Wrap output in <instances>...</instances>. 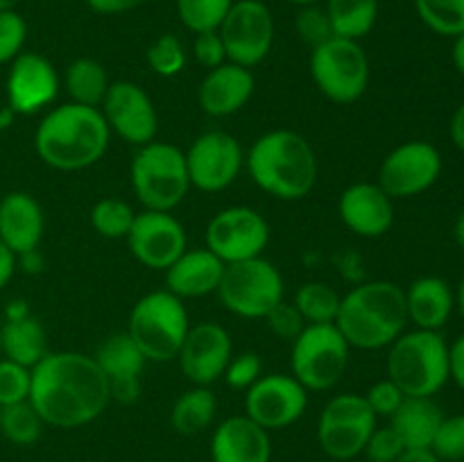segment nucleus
<instances>
[{
	"mask_svg": "<svg viewBox=\"0 0 464 462\" xmlns=\"http://www.w3.org/2000/svg\"><path fill=\"white\" fill-rule=\"evenodd\" d=\"M45 426L82 428L111 403L109 383L93 356L82 351H48L32 367L30 399Z\"/></svg>",
	"mask_w": 464,
	"mask_h": 462,
	"instance_id": "nucleus-1",
	"label": "nucleus"
},
{
	"mask_svg": "<svg viewBox=\"0 0 464 462\" xmlns=\"http://www.w3.org/2000/svg\"><path fill=\"white\" fill-rule=\"evenodd\" d=\"M111 130L98 107L66 102L50 109L34 131L36 157L62 172L95 166L109 149Z\"/></svg>",
	"mask_w": 464,
	"mask_h": 462,
	"instance_id": "nucleus-2",
	"label": "nucleus"
},
{
	"mask_svg": "<svg viewBox=\"0 0 464 462\" xmlns=\"http://www.w3.org/2000/svg\"><path fill=\"white\" fill-rule=\"evenodd\" d=\"M245 163L254 184L284 202H297L315 188V149L299 131L272 130L258 136Z\"/></svg>",
	"mask_w": 464,
	"mask_h": 462,
	"instance_id": "nucleus-3",
	"label": "nucleus"
},
{
	"mask_svg": "<svg viewBox=\"0 0 464 462\" xmlns=\"http://www.w3.org/2000/svg\"><path fill=\"white\" fill-rule=\"evenodd\" d=\"M406 293L392 281H365L340 302L335 326L352 349H385L406 331Z\"/></svg>",
	"mask_w": 464,
	"mask_h": 462,
	"instance_id": "nucleus-4",
	"label": "nucleus"
},
{
	"mask_svg": "<svg viewBox=\"0 0 464 462\" xmlns=\"http://www.w3.org/2000/svg\"><path fill=\"white\" fill-rule=\"evenodd\" d=\"M388 349V379L406 397H435L451 380L449 342L440 331H403Z\"/></svg>",
	"mask_w": 464,
	"mask_h": 462,
	"instance_id": "nucleus-5",
	"label": "nucleus"
},
{
	"mask_svg": "<svg viewBox=\"0 0 464 462\" xmlns=\"http://www.w3.org/2000/svg\"><path fill=\"white\" fill-rule=\"evenodd\" d=\"M188 329L184 299L170 290H154L134 303L125 333L134 340L148 362H172L179 356Z\"/></svg>",
	"mask_w": 464,
	"mask_h": 462,
	"instance_id": "nucleus-6",
	"label": "nucleus"
},
{
	"mask_svg": "<svg viewBox=\"0 0 464 462\" xmlns=\"http://www.w3.org/2000/svg\"><path fill=\"white\" fill-rule=\"evenodd\" d=\"M130 181L145 211H172L190 190L186 154L177 145L152 140L136 149Z\"/></svg>",
	"mask_w": 464,
	"mask_h": 462,
	"instance_id": "nucleus-7",
	"label": "nucleus"
},
{
	"mask_svg": "<svg viewBox=\"0 0 464 462\" xmlns=\"http://www.w3.org/2000/svg\"><path fill=\"white\" fill-rule=\"evenodd\" d=\"M216 294L234 315L245 320H266L267 313L284 302L285 284L279 267L258 256L225 265Z\"/></svg>",
	"mask_w": 464,
	"mask_h": 462,
	"instance_id": "nucleus-8",
	"label": "nucleus"
},
{
	"mask_svg": "<svg viewBox=\"0 0 464 462\" xmlns=\"http://www.w3.org/2000/svg\"><path fill=\"white\" fill-rule=\"evenodd\" d=\"M311 77L326 100L335 104H353L370 86V59L361 41L331 36L313 48Z\"/></svg>",
	"mask_w": 464,
	"mask_h": 462,
	"instance_id": "nucleus-9",
	"label": "nucleus"
},
{
	"mask_svg": "<svg viewBox=\"0 0 464 462\" xmlns=\"http://www.w3.org/2000/svg\"><path fill=\"white\" fill-rule=\"evenodd\" d=\"M349 351L352 347L335 324H306L293 340L290 370L308 392H324L344 376Z\"/></svg>",
	"mask_w": 464,
	"mask_h": 462,
	"instance_id": "nucleus-10",
	"label": "nucleus"
},
{
	"mask_svg": "<svg viewBox=\"0 0 464 462\" xmlns=\"http://www.w3.org/2000/svg\"><path fill=\"white\" fill-rule=\"evenodd\" d=\"M376 419L379 417L372 412L362 394H335L326 401L317 419L320 448L334 460H353L374 433Z\"/></svg>",
	"mask_w": 464,
	"mask_h": 462,
	"instance_id": "nucleus-11",
	"label": "nucleus"
},
{
	"mask_svg": "<svg viewBox=\"0 0 464 462\" xmlns=\"http://www.w3.org/2000/svg\"><path fill=\"white\" fill-rule=\"evenodd\" d=\"M218 32L225 43L227 62L252 71L275 43V16L263 0H234Z\"/></svg>",
	"mask_w": 464,
	"mask_h": 462,
	"instance_id": "nucleus-12",
	"label": "nucleus"
},
{
	"mask_svg": "<svg viewBox=\"0 0 464 462\" xmlns=\"http://www.w3.org/2000/svg\"><path fill=\"white\" fill-rule=\"evenodd\" d=\"M270 243V225L249 207H229L218 211L204 231V247L211 249L225 265L258 258Z\"/></svg>",
	"mask_w": 464,
	"mask_h": 462,
	"instance_id": "nucleus-13",
	"label": "nucleus"
},
{
	"mask_svg": "<svg viewBox=\"0 0 464 462\" xmlns=\"http://www.w3.org/2000/svg\"><path fill=\"white\" fill-rule=\"evenodd\" d=\"M442 175V154L429 140L397 145L379 168L376 184L392 199H408L433 188Z\"/></svg>",
	"mask_w": 464,
	"mask_h": 462,
	"instance_id": "nucleus-14",
	"label": "nucleus"
},
{
	"mask_svg": "<svg viewBox=\"0 0 464 462\" xmlns=\"http://www.w3.org/2000/svg\"><path fill=\"white\" fill-rule=\"evenodd\" d=\"M186 154L190 188L220 193L238 179L245 166L243 145L229 131L211 130L193 140Z\"/></svg>",
	"mask_w": 464,
	"mask_h": 462,
	"instance_id": "nucleus-15",
	"label": "nucleus"
},
{
	"mask_svg": "<svg viewBox=\"0 0 464 462\" xmlns=\"http://www.w3.org/2000/svg\"><path fill=\"white\" fill-rule=\"evenodd\" d=\"M306 408L308 390L293 374L261 376L245 390V415L267 433L293 426Z\"/></svg>",
	"mask_w": 464,
	"mask_h": 462,
	"instance_id": "nucleus-16",
	"label": "nucleus"
},
{
	"mask_svg": "<svg viewBox=\"0 0 464 462\" xmlns=\"http://www.w3.org/2000/svg\"><path fill=\"white\" fill-rule=\"evenodd\" d=\"M100 111H102L109 130L130 145L143 148L157 139V107H154L152 98L134 82H111L102 104H100Z\"/></svg>",
	"mask_w": 464,
	"mask_h": 462,
	"instance_id": "nucleus-17",
	"label": "nucleus"
},
{
	"mask_svg": "<svg viewBox=\"0 0 464 462\" xmlns=\"http://www.w3.org/2000/svg\"><path fill=\"white\" fill-rule=\"evenodd\" d=\"M130 252L140 265L166 272L188 249L186 229L170 211H140L127 234Z\"/></svg>",
	"mask_w": 464,
	"mask_h": 462,
	"instance_id": "nucleus-18",
	"label": "nucleus"
},
{
	"mask_svg": "<svg viewBox=\"0 0 464 462\" xmlns=\"http://www.w3.org/2000/svg\"><path fill=\"white\" fill-rule=\"evenodd\" d=\"M57 71L39 53H21L9 63L7 80H5V98L7 107L16 116H32V113L44 111L48 104H53L59 95Z\"/></svg>",
	"mask_w": 464,
	"mask_h": 462,
	"instance_id": "nucleus-19",
	"label": "nucleus"
},
{
	"mask_svg": "<svg viewBox=\"0 0 464 462\" xmlns=\"http://www.w3.org/2000/svg\"><path fill=\"white\" fill-rule=\"evenodd\" d=\"M231 356H234V344L225 326L216 322H199L186 333L177 361L190 383L211 388L225 376Z\"/></svg>",
	"mask_w": 464,
	"mask_h": 462,
	"instance_id": "nucleus-20",
	"label": "nucleus"
},
{
	"mask_svg": "<svg viewBox=\"0 0 464 462\" xmlns=\"http://www.w3.org/2000/svg\"><path fill=\"white\" fill-rule=\"evenodd\" d=\"M338 213L361 238H381L394 225V199L376 181H358L340 195Z\"/></svg>",
	"mask_w": 464,
	"mask_h": 462,
	"instance_id": "nucleus-21",
	"label": "nucleus"
},
{
	"mask_svg": "<svg viewBox=\"0 0 464 462\" xmlns=\"http://www.w3.org/2000/svg\"><path fill=\"white\" fill-rule=\"evenodd\" d=\"M95 362L102 370L109 383L111 401L130 403L139 401L140 397V374L145 370V356L136 347L134 340L127 333H113L104 340L95 351Z\"/></svg>",
	"mask_w": 464,
	"mask_h": 462,
	"instance_id": "nucleus-22",
	"label": "nucleus"
},
{
	"mask_svg": "<svg viewBox=\"0 0 464 462\" xmlns=\"http://www.w3.org/2000/svg\"><path fill=\"white\" fill-rule=\"evenodd\" d=\"M256 80L249 68L238 63H222L207 72L198 89V102L202 111L211 118L234 116L252 100Z\"/></svg>",
	"mask_w": 464,
	"mask_h": 462,
	"instance_id": "nucleus-23",
	"label": "nucleus"
},
{
	"mask_svg": "<svg viewBox=\"0 0 464 462\" xmlns=\"http://www.w3.org/2000/svg\"><path fill=\"white\" fill-rule=\"evenodd\" d=\"M45 231V217L41 204L23 190L0 197V243L12 254H21L39 249Z\"/></svg>",
	"mask_w": 464,
	"mask_h": 462,
	"instance_id": "nucleus-24",
	"label": "nucleus"
},
{
	"mask_svg": "<svg viewBox=\"0 0 464 462\" xmlns=\"http://www.w3.org/2000/svg\"><path fill=\"white\" fill-rule=\"evenodd\" d=\"M211 457L213 462H270V433L247 415L229 417L213 430Z\"/></svg>",
	"mask_w": 464,
	"mask_h": 462,
	"instance_id": "nucleus-25",
	"label": "nucleus"
},
{
	"mask_svg": "<svg viewBox=\"0 0 464 462\" xmlns=\"http://www.w3.org/2000/svg\"><path fill=\"white\" fill-rule=\"evenodd\" d=\"M225 263L207 247L186 249L166 270V290L179 299L207 297L220 285Z\"/></svg>",
	"mask_w": 464,
	"mask_h": 462,
	"instance_id": "nucleus-26",
	"label": "nucleus"
},
{
	"mask_svg": "<svg viewBox=\"0 0 464 462\" xmlns=\"http://www.w3.org/2000/svg\"><path fill=\"white\" fill-rule=\"evenodd\" d=\"M406 293L408 322L415 329L442 331L456 311V293L440 276H420Z\"/></svg>",
	"mask_w": 464,
	"mask_h": 462,
	"instance_id": "nucleus-27",
	"label": "nucleus"
},
{
	"mask_svg": "<svg viewBox=\"0 0 464 462\" xmlns=\"http://www.w3.org/2000/svg\"><path fill=\"white\" fill-rule=\"evenodd\" d=\"M442 419L444 410L433 397H406L390 417V426L397 430L406 448H430Z\"/></svg>",
	"mask_w": 464,
	"mask_h": 462,
	"instance_id": "nucleus-28",
	"label": "nucleus"
},
{
	"mask_svg": "<svg viewBox=\"0 0 464 462\" xmlns=\"http://www.w3.org/2000/svg\"><path fill=\"white\" fill-rule=\"evenodd\" d=\"M0 349H3V358L32 370L50 351L45 326L34 315L21 317V320H3Z\"/></svg>",
	"mask_w": 464,
	"mask_h": 462,
	"instance_id": "nucleus-29",
	"label": "nucleus"
},
{
	"mask_svg": "<svg viewBox=\"0 0 464 462\" xmlns=\"http://www.w3.org/2000/svg\"><path fill=\"white\" fill-rule=\"evenodd\" d=\"M218 412V399L207 385H193L179 394L170 410V426L179 435H198L213 424Z\"/></svg>",
	"mask_w": 464,
	"mask_h": 462,
	"instance_id": "nucleus-30",
	"label": "nucleus"
},
{
	"mask_svg": "<svg viewBox=\"0 0 464 462\" xmlns=\"http://www.w3.org/2000/svg\"><path fill=\"white\" fill-rule=\"evenodd\" d=\"M109 84L111 82H109L107 71L98 59L80 57L68 63L66 72H63V86H66L71 102L84 104V107L100 109Z\"/></svg>",
	"mask_w": 464,
	"mask_h": 462,
	"instance_id": "nucleus-31",
	"label": "nucleus"
},
{
	"mask_svg": "<svg viewBox=\"0 0 464 462\" xmlns=\"http://www.w3.org/2000/svg\"><path fill=\"white\" fill-rule=\"evenodd\" d=\"M324 9L340 39H365L379 18V0H326Z\"/></svg>",
	"mask_w": 464,
	"mask_h": 462,
	"instance_id": "nucleus-32",
	"label": "nucleus"
},
{
	"mask_svg": "<svg viewBox=\"0 0 464 462\" xmlns=\"http://www.w3.org/2000/svg\"><path fill=\"white\" fill-rule=\"evenodd\" d=\"M340 302L343 297L338 294V290L324 281H308V284L299 285L293 299L295 308L302 313L306 324H335Z\"/></svg>",
	"mask_w": 464,
	"mask_h": 462,
	"instance_id": "nucleus-33",
	"label": "nucleus"
},
{
	"mask_svg": "<svg viewBox=\"0 0 464 462\" xmlns=\"http://www.w3.org/2000/svg\"><path fill=\"white\" fill-rule=\"evenodd\" d=\"M44 419L30 401L12 403L0 408V433L16 447H30L44 433Z\"/></svg>",
	"mask_w": 464,
	"mask_h": 462,
	"instance_id": "nucleus-34",
	"label": "nucleus"
},
{
	"mask_svg": "<svg viewBox=\"0 0 464 462\" xmlns=\"http://www.w3.org/2000/svg\"><path fill=\"white\" fill-rule=\"evenodd\" d=\"M415 9L435 34L456 39L464 32V0H415Z\"/></svg>",
	"mask_w": 464,
	"mask_h": 462,
	"instance_id": "nucleus-35",
	"label": "nucleus"
},
{
	"mask_svg": "<svg viewBox=\"0 0 464 462\" xmlns=\"http://www.w3.org/2000/svg\"><path fill=\"white\" fill-rule=\"evenodd\" d=\"M134 208L118 197H104L91 208V226L95 229V234L109 240L127 238L131 225H134Z\"/></svg>",
	"mask_w": 464,
	"mask_h": 462,
	"instance_id": "nucleus-36",
	"label": "nucleus"
},
{
	"mask_svg": "<svg viewBox=\"0 0 464 462\" xmlns=\"http://www.w3.org/2000/svg\"><path fill=\"white\" fill-rule=\"evenodd\" d=\"M231 5L234 0H177V14L186 30L199 34L218 30Z\"/></svg>",
	"mask_w": 464,
	"mask_h": 462,
	"instance_id": "nucleus-37",
	"label": "nucleus"
},
{
	"mask_svg": "<svg viewBox=\"0 0 464 462\" xmlns=\"http://www.w3.org/2000/svg\"><path fill=\"white\" fill-rule=\"evenodd\" d=\"M145 59H148V66L152 68L157 75L175 77L179 75L186 66L184 43L179 41V36L168 32V34L157 36V39L150 43Z\"/></svg>",
	"mask_w": 464,
	"mask_h": 462,
	"instance_id": "nucleus-38",
	"label": "nucleus"
},
{
	"mask_svg": "<svg viewBox=\"0 0 464 462\" xmlns=\"http://www.w3.org/2000/svg\"><path fill=\"white\" fill-rule=\"evenodd\" d=\"M430 451L442 462L464 460V415H444L433 444H430Z\"/></svg>",
	"mask_w": 464,
	"mask_h": 462,
	"instance_id": "nucleus-39",
	"label": "nucleus"
},
{
	"mask_svg": "<svg viewBox=\"0 0 464 462\" xmlns=\"http://www.w3.org/2000/svg\"><path fill=\"white\" fill-rule=\"evenodd\" d=\"M32 370L18 362L0 358V408L30 399Z\"/></svg>",
	"mask_w": 464,
	"mask_h": 462,
	"instance_id": "nucleus-40",
	"label": "nucleus"
},
{
	"mask_svg": "<svg viewBox=\"0 0 464 462\" xmlns=\"http://www.w3.org/2000/svg\"><path fill=\"white\" fill-rule=\"evenodd\" d=\"M295 30H297L299 39L311 45V48H317V45L324 43V41H329L334 36L329 14L320 5L299 7L297 16H295Z\"/></svg>",
	"mask_w": 464,
	"mask_h": 462,
	"instance_id": "nucleus-41",
	"label": "nucleus"
},
{
	"mask_svg": "<svg viewBox=\"0 0 464 462\" xmlns=\"http://www.w3.org/2000/svg\"><path fill=\"white\" fill-rule=\"evenodd\" d=\"M27 41V23L16 9L0 12V66L12 63Z\"/></svg>",
	"mask_w": 464,
	"mask_h": 462,
	"instance_id": "nucleus-42",
	"label": "nucleus"
},
{
	"mask_svg": "<svg viewBox=\"0 0 464 462\" xmlns=\"http://www.w3.org/2000/svg\"><path fill=\"white\" fill-rule=\"evenodd\" d=\"M403 451H406V447H403L401 438H399L397 430L390 424L381 426V428L376 426L374 433L367 439L365 448H362V453H365L370 462H397Z\"/></svg>",
	"mask_w": 464,
	"mask_h": 462,
	"instance_id": "nucleus-43",
	"label": "nucleus"
},
{
	"mask_svg": "<svg viewBox=\"0 0 464 462\" xmlns=\"http://www.w3.org/2000/svg\"><path fill=\"white\" fill-rule=\"evenodd\" d=\"M263 376V362L258 353H240L231 356L225 370V383L234 390H249Z\"/></svg>",
	"mask_w": 464,
	"mask_h": 462,
	"instance_id": "nucleus-44",
	"label": "nucleus"
},
{
	"mask_svg": "<svg viewBox=\"0 0 464 462\" xmlns=\"http://www.w3.org/2000/svg\"><path fill=\"white\" fill-rule=\"evenodd\" d=\"M266 322L276 338L288 340V342H293V340L302 333L304 326H306L302 313L295 308L293 302H285V299L276 303V306L267 313Z\"/></svg>",
	"mask_w": 464,
	"mask_h": 462,
	"instance_id": "nucleus-45",
	"label": "nucleus"
},
{
	"mask_svg": "<svg viewBox=\"0 0 464 462\" xmlns=\"http://www.w3.org/2000/svg\"><path fill=\"white\" fill-rule=\"evenodd\" d=\"M362 397H365L367 406L372 408V412H374L376 417H388L390 419V417L399 410V406L403 403L406 394H403L392 380L385 379L372 385V388L367 390V394H362Z\"/></svg>",
	"mask_w": 464,
	"mask_h": 462,
	"instance_id": "nucleus-46",
	"label": "nucleus"
},
{
	"mask_svg": "<svg viewBox=\"0 0 464 462\" xmlns=\"http://www.w3.org/2000/svg\"><path fill=\"white\" fill-rule=\"evenodd\" d=\"M193 54L195 59H198L199 66L208 68V71L227 63V50H225V43H222L220 32L213 30V32H199V34H195Z\"/></svg>",
	"mask_w": 464,
	"mask_h": 462,
	"instance_id": "nucleus-47",
	"label": "nucleus"
},
{
	"mask_svg": "<svg viewBox=\"0 0 464 462\" xmlns=\"http://www.w3.org/2000/svg\"><path fill=\"white\" fill-rule=\"evenodd\" d=\"M91 12L102 14V16H116V14H127L139 9L148 0H84Z\"/></svg>",
	"mask_w": 464,
	"mask_h": 462,
	"instance_id": "nucleus-48",
	"label": "nucleus"
},
{
	"mask_svg": "<svg viewBox=\"0 0 464 462\" xmlns=\"http://www.w3.org/2000/svg\"><path fill=\"white\" fill-rule=\"evenodd\" d=\"M449 374L451 380L464 392V333L453 344H449Z\"/></svg>",
	"mask_w": 464,
	"mask_h": 462,
	"instance_id": "nucleus-49",
	"label": "nucleus"
},
{
	"mask_svg": "<svg viewBox=\"0 0 464 462\" xmlns=\"http://www.w3.org/2000/svg\"><path fill=\"white\" fill-rule=\"evenodd\" d=\"M16 270V254H12L3 243H0V290H5V285L12 281Z\"/></svg>",
	"mask_w": 464,
	"mask_h": 462,
	"instance_id": "nucleus-50",
	"label": "nucleus"
},
{
	"mask_svg": "<svg viewBox=\"0 0 464 462\" xmlns=\"http://www.w3.org/2000/svg\"><path fill=\"white\" fill-rule=\"evenodd\" d=\"M449 136H451V143L464 152V102L453 111L451 122H449Z\"/></svg>",
	"mask_w": 464,
	"mask_h": 462,
	"instance_id": "nucleus-51",
	"label": "nucleus"
},
{
	"mask_svg": "<svg viewBox=\"0 0 464 462\" xmlns=\"http://www.w3.org/2000/svg\"><path fill=\"white\" fill-rule=\"evenodd\" d=\"M16 267H23V272L27 274H36L44 270V256L39 254V249H32V252L16 256Z\"/></svg>",
	"mask_w": 464,
	"mask_h": 462,
	"instance_id": "nucleus-52",
	"label": "nucleus"
},
{
	"mask_svg": "<svg viewBox=\"0 0 464 462\" xmlns=\"http://www.w3.org/2000/svg\"><path fill=\"white\" fill-rule=\"evenodd\" d=\"M397 462H442L430 448H406Z\"/></svg>",
	"mask_w": 464,
	"mask_h": 462,
	"instance_id": "nucleus-53",
	"label": "nucleus"
},
{
	"mask_svg": "<svg viewBox=\"0 0 464 462\" xmlns=\"http://www.w3.org/2000/svg\"><path fill=\"white\" fill-rule=\"evenodd\" d=\"M27 315H32V313L25 299H14V302H9L7 308H5V320H21V317Z\"/></svg>",
	"mask_w": 464,
	"mask_h": 462,
	"instance_id": "nucleus-54",
	"label": "nucleus"
},
{
	"mask_svg": "<svg viewBox=\"0 0 464 462\" xmlns=\"http://www.w3.org/2000/svg\"><path fill=\"white\" fill-rule=\"evenodd\" d=\"M451 62H453V66H456V71L464 77V32H462V34H458L456 39H453Z\"/></svg>",
	"mask_w": 464,
	"mask_h": 462,
	"instance_id": "nucleus-55",
	"label": "nucleus"
},
{
	"mask_svg": "<svg viewBox=\"0 0 464 462\" xmlns=\"http://www.w3.org/2000/svg\"><path fill=\"white\" fill-rule=\"evenodd\" d=\"M14 118H16V113H14L7 104H5V107L0 109V130H9L14 122Z\"/></svg>",
	"mask_w": 464,
	"mask_h": 462,
	"instance_id": "nucleus-56",
	"label": "nucleus"
},
{
	"mask_svg": "<svg viewBox=\"0 0 464 462\" xmlns=\"http://www.w3.org/2000/svg\"><path fill=\"white\" fill-rule=\"evenodd\" d=\"M453 234H456V240H458V245H460V247L464 249V208H462V213H460V216H458V220H456V226H453Z\"/></svg>",
	"mask_w": 464,
	"mask_h": 462,
	"instance_id": "nucleus-57",
	"label": "nucleus"
},
{
	"mask_svg": "<svg viewBox=\"0 0 464 462\" xmlns=\"http://www.w3.org/2000/svg\"><path fill=\"white\" fill-rule=\"evenodd\" d=\"M456 308L464 320V276L460 279V284H458V290H456Z\"/></svg>",
	"mask_w": 464,
	"mask_h": 462,
	"instance_id": "nucleus-58",
	"label": "nucleus"
},
{
	"mask_svg": "<svg viewBox=\"0 0 464 462\" xmlns=\"http://www.w3.org/2000/svg\"><path fill=\"white\" fill-rule=\"evenodd\" d=\"M285 3H293L297 7H308V5H320L322 0H285Z\"/></svg>",
	"mask_w": 464,
	"mask_h": 462,
	"instance_id": "nucleus-59",
	"label": "nucleus"
},
{
	"mask_svg": "<svg viewBox=\"0 0 464 462\" xmlns=\"http://www.w3.org/2000/svg\"><path fill=\"white\" fill-rule=\"evenodd\" d=\"M18 3H21V0H0V12H3V9H16Z\"/></svg>",
	"mask_w": 464,
	"mask_h": 462,
	"instance_id": "nucleus-60",
	"label": "nucleus"
},
{
	"mask_svg": "<svg viewBox=\"0 0 464 462\" xmlns=\"http://www.w3.org/2000/svg\"><path fill=\"white\" fill-rule=\"evenodd\" d=\"M0 358H3V349H0Z\"/></svg>",
	"mask_w": 464,
	"mask_h": 462,
	"instance_id": "nucleus-61",
	"label": "nucleus"
}]
</instances>
